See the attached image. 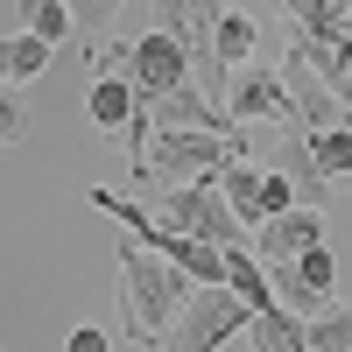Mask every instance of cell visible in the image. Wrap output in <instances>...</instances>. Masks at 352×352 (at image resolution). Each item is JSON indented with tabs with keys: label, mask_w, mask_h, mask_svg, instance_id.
<instances>
[{
	"label": "cell",
	"mask_w": 352,
	"mask_h": 352,
	"mask_svg": "<svg viewBox=\"0 0 352 352\" xmlns=\"http://www.w3.org/2000/svg\"><path fill=\"white\" fill-rule=\"evenodd\" d=\"M190 296H197V282L176 268V261L148 254L141 240L120 247V324H127L134 345H162Z\"/></svg>",
	"instance_id": "1"
},
{
	"label": "cell",
	"mask_w": 352,
	"mask_h": 352,
	"mask_svg": "<svg viewBox=\"0 0 352 352\" xmlns=\"http://www.w3.org/2000/svg\"><path fill=\"white\" fill-rule=\"evenodd\" d=\"M92 71L127 78L141 106H155V99H169V92H184V85H197L190 50L176 43L169 28H148V36H134V43H106V50L92 56Z\"/></svg>",
	"instance_id": "2"
},
{
	"label": "cell",
	"mask_w": 352,
	"mask_h": 352,
	"mask_svg": "<svg viewBox=\"0 0 352 352\" xmlns=\"http://www.w3.org/2000/svg\"><path fill=\"white\" fill-rule=\"evenodd\" d=\"M148 212L162 219V226H176L184 240H204V247H247V226H240V212L219 197V184H176V190H155V204Z\"/></svg>",
	"instance_id": "3"
},
{
	"label": "cell",
	"mask_w": 352,
	"mask_h": 352,
	"mask_svg": "<svg viewBox=\"0 0 352 352\" xmlns=\"http://www.w3.org/2000/svg\"><path fill=\"white\" fill-rule=\"evenodd\" d=\"M247 324H254V310L232 296V289H197V296L184 303V317L169 324L162 352H219L226 338H240Z\"/></svg>",
	"instance_id": "4"
},
{
	"label": "cell",
	"mask_w": 352,
	"mask_h": 352,
	"mask_svg": "<svg viewBox=\"0 0 352 352\" xmlns=\"http://www.w3.org/2000/svg\"><path fill=\"white\" fill-rule=\"evenodd\" d=\"M282 85H289V106H296V127L303 134H331V127H352V99L331 92V78L310 64L303 50L282 56Z\"/></svg>",
	"instance_id": "5"
},
{
	"label": "cell",
	"mask_w": 352,
	"mask_h": 352,
	"mask_svg": "<svg viewBox=\"0 0 352 352\" xmlns=\"http://www.w3.org/2000/svg\"><path fill=\"white\" fill-rule=\"evenodd\" d=\"M268 169H275V176H289V184H296V197L324 212L331 176L317 169V148H310V134H303V127H275V134H268Z\"/></svg>",
	"instance_id": "6"
},
{
	"label": "cell",
	"mask_w": 352,
	"mask_h": 352,
	"mask_svg": "<svg viewBox=\"0 0 352 352\" xmlns=\"http://www.w3.org/2000/svg\"><path fill=\"white\" fill-rule=\"evenodd\" d=\"M226 113H232L240 127H254V120H268V127H296V106H289L282 71H240V78H232Z\"/></svg>",
	"instance_id": "7"
},
{
	"label": "cell",
	"mask_w": 352,
	"mask_h": 352,
	"mask_svg": "<svg viewBox=\"0 0 352 352\" xmlns=\"http://www.w3.org/2000/svg\"><path fill=\"white\" fill-rule=\"evenodd\" d=\"M324 247V212L317 204H296V212H282V219H268L254 232V254L268 261V268H282V261H303V254H317Z\"/></svg>",
	"instance_id": "8"
},
{
	"label": "cell",
	"mask_w": 352,
	"mask_h": 352,
	"mask_svg": "<svg viewBox=\"0 0 352 352\" xmlns=\"http://www.w3.org/2000/svg\"><path fill=\"white\" fill-rule=\"evenodd\" d=\"M226 289H232L254 317H261V310H282V303H275V275H268V261H261L254 247H226Z\"/></svg>",
	"instance_id": "9"
},
{
	"label": "cell",
	"mask_w": 352,
	"mask_h": 352,
	"mask_svg": "<svg viewBox=\"0 0 352 352\" xmlns=\"http://www.w3.org/2000/svg\"><path fill=\"white\" fill-rule=\"evenodd\" d=\"M8 28H28V36H43V43L56 50V43L78 36V14H71V0H14V8H8Z\"/></svg>",
	"instance_id": "10"
},
{
	"label": "cell",
	"mask_w": 352,
	"mask_h": 352,
	"mask_svg": "<svg viewBox=\"0 0 352 352\" xmlns=\"http://www.w3.org/2000/svg\"><path fill=\"white\" fill-rule=\"evenodd\" d=\"M85 113H92V127H134L141 99H134V85H127V78L92 71V85H85Z\"/></svg>",
	"instance_id": "11"
},
{
	"label": "cell",
	"mask_w": 352,
	"mask_h": 352,
	"mask_svg": "<svg viewBox=\"0 0 352 352\" xmlns=\"http://www.w3.org/2000/svg\"><path fill=\"white\" fill-rule=\"evenodd\" d=\"M289 28H310V36H331L352 43V0H282Z\"/></svg>",
	"instance_id": "12"
},
{
	"label": "cell",
	"mask_w": 352,
	"mask_h": 352,
	"mask_svg": "<svg viewBox=\"0 0 352 352\" xmlns=\"http://www.w3.org/2000/svg\"><path fill=\"white\" fill-rule=\"evenodd\" d=\"M50 43L43 36H28V28H8V50H0V78H8V92H21L28 78H43L50 71Z\"/></svg>",
	"instance_id": "13"
},
{
	"label": "cell",
	"mask_w": 352,
	"mask_h": 352,
	"mask_svg": "<svg viewBox=\"0 0 352 352\" xmlns=\"http://www.w3.org/2000/svg\"><path fill=\"white\" fill-rule=\"evenodd\" d=\"M247 338H254V352H310V324L296 310H261L247 324Z\"/></svg>",
	"instance_id": "14"
},
{
	"label": "cell",
	"mask_w": 352,
	"mask_h": 352,
	"mask_svg": "<svg viewBox=\"0 0 352 352\" xmlns=\"http://www.w3.org/2000/svg\"><path fill=\"white\" fill-rule=\"evenodd\" d=\"M254 50H261V21L240 14V8H226V21H219V64H226V71H240Z\"/></svg>",
	"instance_id": "15"
},
{
	"label": "cell",
	"mask_w": 352,
	"mask_h": 352,
	"mask_svg": "<svg viewBox=\"0 0 352 352\" xmlns=\"http://www.w3.org/2000/svg\"><path fill=\"white\" fill-rule=\"evenodd\" d=\"M303 324H310V352H352V303H331Z\"/></svg>",
	"instance_id": "16"
},
{
	"label": "cell",
	"mask_w": 352,
	"mask_h": 352,
	"mask_svg": "<svg viewBox=\"0 0 352 352\" xmlns=\"http://www.w3.org/2000/svg\"><path fill=\"white\" fill-rule=\"evenodd\" d=\"M71 14H78V43H85V56H99L113 14H120V0H71Z\"/></svg>",
	"instance_id": "17"
},
{
	"label": "cell",
	"mask_w": 352,
	"mask_h": 352,
	"mask_svg": "<svg viewBox=\"0 0 352 352\" xmlns=\"http://www.w3.org/2000/svg\"><path fill=\"white\" fill-rule=\"evenodd\" d=\"M310 148H317V169L331 176H352V127H331V134H310Z\"/></svg>",
	"instance_id": "18"
},
{
	"label": "cell",
	"mask_w": 352,
	"mask_h": 352,
	"mask_svg": "<svg viewBox=\"0 0 352 352\" xmlns=\"http://www.w3.org/2000/svg\"><path fill=\"white\" fill-rule=\"evenodd\" d=\"M289 268L303 275V289H310V296L338 303V296H331V282H338V254H331V247H317V254H303V261H289Z\"/></svg>",
	"instance_id": "19"
},
{
	"label": "cell",
	"mask_w": 352,
	"mask_h": 352,
	"mask_svg": "<svg viewBox=\"0 0 352 352\" xmlns=\"http://www.w3.org/2000/svg\"><path fill=\"white\" fill-rule=\"evenodd\" d=\"M0 134H8V141H28V106H21V92H0Z\"/></svg>",
	"instance_id": "20"
},
{
	"label": "cell",
	"mask_w": 352,
	"mask_h": 352,
	"mask_svg": "<svg viewBox=\"0 0 352 352\" xmlns=\"http://www.w3.org/2000/svg\"><path fill=\"white\" fill-rule=\"evenodd\" d=\"M64 352H113V338H106L99 324H78V331L64 338Z\"/></svg>",
	"instance_id": "21"
}]
</instances>
